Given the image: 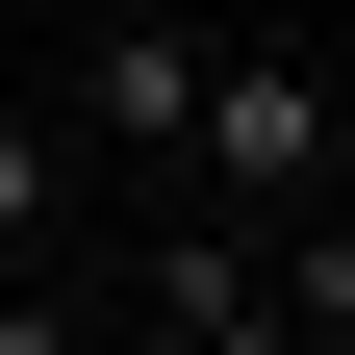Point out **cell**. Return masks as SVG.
Instances as JSON below:
<instances>
[{"instance_id": "cell-6", "label": "cell", "mask_w": 355, "mask_h": 355, "mask_svg": "<svg viewBox=\"0 0 355 355\" xmlns=\"http://www.w3.org/2000/svg\"><path fill=\"white\" fill-rule=\"evenodd\" d=\"M330 76H355V51H330Z\"/></svg>"}, {"instance_id": "cell-3", "label": "cell", "mask_w": 355, "mask_h": 355, "mask_svg": "<svg viewBox=\"0 0 355 355\" xmlns=\"http://www.w3.org/2000/svg\"><path fill=\"white\" fill-rule=\"evenodd\" d=\"M51 203H76V127L0 102V279H51Z\"/></svg>"}, {"instance_id": "cell-1", "label": "cell", "mask_w": 355, "mask_h": 355, "mask_svg": "<svg viewBox=\"0 0 355 355\" xmlns=\"http://www.w3.org/2000/svg\"><path fill=\"white\" fill-rule=\"evenodd\" d=\"M203 229H304V203H330L355 178V76L304 51V26H254V51H203Z\"/></svg>"}, {"instance_id": "cell-4", "label": "cell", "mask_w": 355, "mask_h": 355, "mask_svg": "<svg viewBox=\"0 0 355 355\" xmlns=\"http://www.w3.org/2000/svg\"><path fill=\"white\" fill-rule=\"evenodd\" d=\"M279 330H304V355H355V178L279 229Z\"/></svg>"}, {"instance_id": "cell-2", "label": "cell", "mask_w": 355, "mask_h": 355, "mask_svg": "<svg viewBox=\"0 0 355 355\" xmlns=\"http://www.w3.org/2000/svg\"><path fill=\"white\" fill-rule=\"evenodd\" d=\"M76 153H203V26H178V0H127V26H102V51H76Z\"/></svg>"}, {"instance_id": "cell-5", "label": "cell", "mask_w": 355, "mask_h": 355, "mask_svg": "<svg viewBox=\"0 0 355 355\" xmlns=\"http://www.w3.org/2000/svg\"><path fill=\"white\" fill-rule=\"evenodd\" d=\"M0 355H102V330H76V304H51V279H0Z\"/></svg>"}]
</instances>
